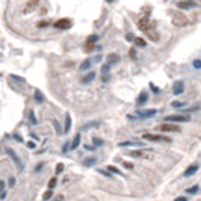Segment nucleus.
<instances>
[{
  "label": "nucleus",
  "instance_id": "obj_30",
  "mask_svg": "<svg viewBox=\"0 0 201 201\" xmlns=\"http://www.w3.org/2000/svg\"><path fill=\"white\" fill-rule=\"evenodd\" d=\"M124 168H126V169H133V164H130V162H124Z\"/></svg>",
  "mask_w": 201,
  "mask_h": 201
},
{
  "label": "nucleus",
  "instance_id": "obj_12",
  "mask_svg": "<svg viewBox=\"0 0 201 201\" xmlns=\"http://www.w3.org/2000/svg\"><path fill=\"white\" fill-rule=\"evenodd\" d=\"M79 144H80V133H77V135H76V136H74V139H73V142H71V148H73V150H76V148H77V147H79Z\"/></svg>",
  "mask_w": 201,
  "mask_h": 201
},
{
  "label": "nucleus",
  "instance_id": "obj_25",
  "mask_svg": "<svg viewBox=\"0 0 201 201\" xmlns=\"http://www.w3.org/2000/svg\"><path fill=\"white\" fill-rule=\"evenodd\" d=\"M197 191H198V186H192V187H189L186 192H187V194H195Z\"/></svg>",
  "mask_w": 201,
  "mask_h": 201
},
{
  "label": "nucleus",
  "instance_id": "obj_36",
  "mask_svg": "<svg viewBox=\"0 0 201 201\" xmlns=\"http://www.w3.org/2000/svg\"><path fill=\"white\" fill-rule=\"evenodd\" d=\"M151 89H153V92H156V94H159V92H160V89H159V88H156L154 85H151Z\"/></svg>",
  "mask_w": 201,
  "mask_h": 201
},
{
  "label": "nucleus",
  "instance_id": "obj_13",
  "mask_svg": "<svg viewBox=\"0 0 201 201\" xmlns=\"http://www.w3.org/2000/svg\"><path fill=\"white\" fill-rule=\"evenodd\" d=\"M70 127H71V116L67 113V116H65V128H64V132L68 133V132H70Z\"/></svg>",
  "mask_w": 201,
  "mask_h": 201
},
{
  "label": "nucleus",
  "instance_id": "obj_16",
  "mask_svg": "<svg viewBox=\"0 0 201 201\" xmlns=\"http://www.w3.org/2000/svg\"><path fill=\"white\" fill-rule=\"evenodd\" d=\"M94 77H95V73H92V71H91V73H88L85 77H83V80H82V82H83V83H89Z\"/></svg>",
  "mask_w": 201,
  "mask_h": 201
},
{
  "label": "nucleus",
  "instance_id": "obj_18",
  "mask_svg": "<svg viewBox=\"0 0 201 201\" xmlns=\"http://www.w3.org/2000/svg\"><path fill=\"white\" fill-rule=\"evenodd\" d=\"M135 42H136L138 47H145V41L142 38H135Z\"/></svg>",
  "mask_w": 201,
  "mask_h": 201
},
{
  "label": "nucleus",
  "instance_id": "obj_6",
  "mask_svg": "<svg viewBox=\"0 0 201 201\" xmlns=\"http://www.w3.org/2000/svg\"><path fill=\"white\" fill-rule=\"evenodd\" d=\"M6 153H8V154H9V156L12 157V160L15 162L17 168H18V171H23V164H21V160H20L18 157H17V154H15V153H14V151H12V150H11L9 147H6Z\"/></svg>",
  "mask_w": 201,
  "mask_h": 201
},
{
  "label": "nucleus",
  "instance_id": "obj_3",
  "mask_svg": "<svg viewBox=\"0 0 201 201\" xmlns=\"http://www.w3.org/2000/svg\"><path fill=\"white\" fill-rule=\"evenodd\" d=\"M153 26H154V24H153V23H148V20H147V18H142V20H139V21H138V27H139L142 32H147V34H148V32H151Z\"/></svg>",
  "mask_w": 201,
  "mask_h": 201
},
{
  "label": "nucleus",
  "instance_id": "obj_29",
  "mask_svg": "<svg viewBox=\"0 0 201 201\" xmlns=\"http://www.w3.org/2000/svg\"><path fill=\"white\" fill-rule=\"evenodd\" d=\"M108 169H109L110 172H115V174H120V171H118V169H116L115 166H112V165H110V166H108Z\"/></svg>",
  "mask_w": 201,
  "mask_h": 201
},
{
  "label": "nucleus",
  "instance_id": "obj_11",
  "mask_svg": "<svg viewBox=\"0 0 201 201\" xmlns=\"http://www.w3.org/2000/svg\"><path fill=\"white\" fill-rule=\"evenodd\" d=\"M183 89H184V86H183L182 82H175V85H174V94L179 95V94L183 92Z\"/></svg>",
  "mask_w": 201,
  "mask_h": 201
},
{
  "label": "nucleus",
  "instance_id": "obj_23",
  "mask_svg": "<svg viewBox=\"0 0 201 201\" xmlns=\"http://www.w3.org/2000/svg\"><path fill=\"white\" fill-rule=\"evenodd\" d=\"M147 35H148V37L151 38L153 41H157V39H159V35H157V34H154V32H148Z\"/></svg>",
  "mask_w": 201,
  "mask_h": 201
},
{
  "label": "nucleus",
  "instance_id": "obj_31",
  "mask_svg": "<svg viewBox=\"0 0 201 201\" xmlns=\"http://www.w3.org/2000/svg\"><path fill=\"white\" fill-rule=\"evenodd\" d=\"M108 70H109V64H106V65H103V67H101V73H108Z\"/></svg>",
  "mask_w": 201,
  "mask_h": 201
},
{
  "label": "nucleus",
  "instance_id": "obj_8",
  "mask_svg": "<svg viewBox=\"0 0 201 201\" xmlns=\"http://www.w3.org/2000/svg\"><path fill=\"white\" fill-rule=\"evenodd\" d=\"M197 169H198V165H197V164L191 165V166H189V168L184 171V174H183V175H184V177H189V175H192V174H194Z\"/></svg>",
  "mask_w": 201,
  "mask_h": 201
},
{
  "label": "nucleus",
  "instance_id": "obj_10",
  "mask_svg": "<svg viewBox=\"0 0 201 201\" xmlns=\"http://www.w3.org/2000/svg\"><path fill=\"white\" fill-rule=\"evenodd\" d=\"M156 113V110L154 109H151V110H147V112H139L138 113V116L136 118H147V116H153Z\"/></svg>",
  "mask_w": 201,
  "mask_h": 201
},
{
  "label": "nucleus",
  "instance_id": "obj_28",
  "mask_svg": "<svg viewBox=\"0 0 201 201\" xmlns=\"http://www.w3.org/2000/svg\"><path fill=\"white\" fill-rule=\"evenodd\" d=\"M55 186H56V179H52V180H50V183H49V189L52 191Z\"/></svg>",
  "mask_w": 201,
  "mask_h": 201
},
{
  "label": "nucleus",
  "instance_id": "obj_33",
  "mask_svg": "<svg viewBox=\"0 0 201 201\" xmlns=\"http://www.w3.org/2000/svg\"><path fill=\"white\" fill-rule=\"evenodd\" d=\"M62 169H64V165H62V164H57V165H56V172H61Z\"/></svg>",
  "mask_w": 201,
  "mask_h": 201
},
{
  "label": "nucleus",
  "instance_id": "obj_7",
  "mask_svg": "<svg viewBox=\"0 0 201 201\" xmlns=\"http://www.w3.org/2000/svg\"><path fill=\"white\" fill-rule=\"evenodd\" d=\"M174 23H175L177 26H186L187 20L184 18V15H177V14H175V17H174Z\"/></svg>",
  "mask_w": 201,
  "mask_h": 201
},
{
  "label": "nucleus",
  "instance_id": "obj_15",
  "mask_svg": "<svg viewBox=\"0 0 201 201\" xmlns=\"http://www.w3.org/2000/svg\"><path fill=\"white\" fill-rule=\"evenodd\" d=\"M94 49H95V44H94V42H88V41H86V44H85L83 50H85L86 53H89V52H92Z\"/></svg>",
  "mask_w": 201,
  "mask_h": 201
},
{
  "label": "nucleus",
  "instance_id": "obj_39",
  "mask_svg": "<svg viewBox=\"0 0 201 201\" xmlns=\"http://www.w3.org/2000/svg\"><path fill=\"white\" fill-rule=\"evenodd\" d=\"M174 201H186V197H179V198H175Z\"/></svg>",
  "mask_w": 201,
  "mask_h": 201
},
{
  "label": "nucleus",
  "instance_id": "obj_35",
  "mask_svg": "<svg viewBox=\"0 0 201 201\" xmlns=\"http://www.w3.org/2000/svg\"><path fill=\"white\" fill-rule=\"evenodd\" d=\"M53 126H55V127H56V130H57V133L61 135V127H59V124H57V121H55V120H53Z\"/></svg>",
  "mask_w": 201,
  "mask_h": 201
},
{
  "label": "nucleus",
  "instance_id": "obj_24",
  "mask_svg": "<svg viewBox=\"0 0 201 201\" xmlns=\"http://www.w3.org/2000/svg\"><path fill=\"white\" fill-rule=\"evenodd\" d=\"M184 103L183 101H172V108H183Z\"/></svg>",
  "mask_w": 201,
  "mask_h": 201
},
{
  "label": "nucleus",
  "instance_id": "obj_40",
  "mask_svg": "<svg viewBox=\"0 0 201 201\" xmlns=\"http://www.w3.org/2000/svg\"><path fill=\"white\" fill-rule=\"evenodd\" d=\"M47 24H49V23H45V21H42V23L39 24V27H44V26H47Z\"/></svg>",
  "mask_w": 201,
  "mask_h": 201
},
{
  "label": "nucleus",
  "instance_id": "obj_19",
  "mask_svg": "<svg viewBox=\"0 0 201 201\" xmlns=\"http://www.w3.org/2000/svg\"><path fill=\"white\" fill-rule=\"evenodd\" d=\"M130 156H132V157H141V156H144V153H142L141 150H135V151L130 153Z\"/></svg>",
  "mask_w": 201,
  "mask_h": 201
},
{
  "label": "nucleus",
  "instance_id": "obj_20",
  "mask_svg": "<svg viewBox=\"0 0 201 201\" xmlns=\"http://www.w3.org/2000/svg\"><path fill=\"white\" fill-rule=\"evenodd\" d=\"M95 160H97L95 157H89V159H86V160H85L83 164H85V166H91V165L95 164Z\"/></svg>",
  "mask_w": 201,
  "mask_h": 201
},
{
  "label": "nucleus",
  "instance_id": "obj_5",
  "mask_svg": "<svg viewBox=\"0 0 201 201\" xmlns=\"http://www.w3.org/2000/svg\"><path fill=\"white\" fill-rule=\"evenodd\" d=\"M165 121H175V123H183V121H189V116L186 115H169L165 118Z\"/></svg>",
  "mask_w": 201,
  "mask_h": 201
},
{
  "label": "nucleus",
  "instance_id": "obj_17",
  "mask_svg": "<svg viewBox=\"0 0 201 201\" xmlns=\"http://www.w3.org/2000/svg\"><path fill=\"white\" fill-rule=\"evenodd\" d=\"M91 67V61L89 59H86L85 62H82V65H80V70H88Z\"/></svg>",
  "mask_w": 201,
  "mask_h": 201
},
{
  "label": "nucleus",
  "instance_id": "obj_2",
  "mask_svg": "<svg viewBox=\"0 0 201 201\" xmlns=\"http://www.w3.org/2000/svg\"><path fill=\"white\" fill-rule=\"evenodd\" d=\"M144 139L145 141H151V142H169V138L162 136V135H153V133L144 135Z\"/></svg>",
  "mask_w": 201,
  "mask_h": 201
},
{
  "label": "nucleus",
  "instance_id": "obj_37",
  "mask_svg": "<svg viewBox=\"0 0 201 201\" xmlns=\"http://www.w3.org/2000/svg\"><path fill=\"white\" fill-rule=\"evenodd\" d=\"M14 184H15V179L11 177V179H9V186H14Z\"/></svg>",
  "mask_w": 201,
  "mask_h": 201
},
{
  "label": "nucleus",
  "instance_id": "obj_34",
  "mask_svg": "<svg viewBox=\"0 0 201 201\" xmlns=\"http://www.w3.org/2000/svg\"><path fill=\"white\" fill-rule=\"evenodd\" d=\"M194 67L195 68H201V61L198 59V61H194Z\"/></svg>",
  "mask_w": 201,
  "mask_h": 201
},
{
  "label": "nucleus",
  "instance_id": "obj_27",
  "mask_svg": "<svg viewBox=\"0 0 201 201\" xmlns=\"http://www.w3.org/2000/svg\"><path fill=\"white\" fill-rule=\"evenodd\" d=\"M29 118H30V123H32V124H37V120H35L34 112H29Z\"/></svg>",
  "mask_w": 201,
  "mask_h": 201
},
{
  "label": "nucleus",
  "instance_id": "obj_21",
  "mask_svg": "<svg viewBox=\"0 0 201 201\" xmlns=\"http://www.w3.org/2000/svg\"><path fill=\"white\" fill-rule=\"evenodd\" d=\"M35 98H37L38 103H42V101H44V97H42V94H41L39 91L35 92Z\"/></svg>",
  "mask_w": 201,
  "mask_h": 201
},
{
  "label": "nucleus",
  "instance_id": "obj_9",
  "mask_svg": "<svg viewBox=\"0 0 201 201\" xmlns=\"http://www.w3.org/2000/svg\"><path fill=\"white\" fill-rule=\"evenodd\" d=\"M177 6H179V8H182V9H187V8H194V6H195V3H194V2H179V3H177Z\"/></svg>",
  "mask_w": 201,
  "mask_h": 201
},
{
  "label": "nucleus",
  "instance_id": "obj_26",
  "mask_svg": "<svg viewBox=\"0 0 201 201\" xmlns=\"http://www.w3.org/2000/svg\"><path fill=\"white\" fill-rule=\"evenodd\" d=\"M52 195H53V194H52V191L49 189V191H47V192L44 194V197H42V200H49V198H52Z\"/></svg>",
  "mask_w": 201,
  "mask_h": 201
},
{
  "label": "nucleus",
  "instance_id": "obj_4",
  "mask_svg": "<svg viewBox=\"0 0 201 201\" xmlns=\"http://www.w3.org/2000/svg\"><path fill=\"white\" fill-rule=\"evenodd\" d=\"M71 24H73V21L70 18H62V20H57L55 23V27H57V29H70L71 27Z\"/></svg>",
  "mask_w": 201,
  "mask_h": 201
},
{
  "label": "nucleus",
  "instance_id": "obj_38",
  "mask_svg": "<svg viewBox=\"0 0 201 201\" xmlns=\"http://www.w3.org/2000/svg\"><path fill=\"white\" fill-rule=\"evenodd\" d=\"M94 144H95V145H100V144H101V139H97V138H94Z\"/></svg>",
  "mask_w": 201,
  "mask_h": 201
},
{
  "label": "nucleus",
  "instance_id": "obj_14",
  "mask_svg": "<svg viewBox=\"0 0 201 201\" xmlns=\"http://www.w3.org/2000/svg\"><path fill=\"white\" fill-rule=\"evenodd\" d=\"M147 100H148V94H147V92H141V95H139V98H138V104H139V106L144 104Z\"/></svg>",
  "mask_w": 201,
  "mask_h": 201
},
{
  "label": "nucleus",
  "instance_id": "obj_32",
  "mask_svg": "<svg viewBox=\"0 0 201 201\" xmlns=\"http://www.w3.org/2000/svg\"><path fill=\"white\" fill-rule=\"evenodd\" d=\"M121 147H127V145H139V142H135V144H132V142H123V144H120Z\"/></svg>",
  "mask_w": 201,
  "mask_h": 201
},
{
  "label": "nucleus",
  "instance_id": "obj_1",
  "mask_svg": "<svg viewBox=\"0 0 201 201\" xmlns=\"http://www.w3.org/2000/svg\"><path fill=\"white\" fill-rule=\"evenodd\" d=\"M157 132H169V133H177L180 132V127L177 124H171V123H166V124H160L156 127Z\"/></svg>",
  "mask_w": 201,
  "mask_h": 201
},
{
  "label": "nucleus",
  "instance_id": "obj_22",
  "mask_svg": "<svg viewBox=\"0 0 201 201\" xmlns=\"http://www.w3.org/2000/svg\"><path fill=\"white\" fill-rule=\"evenodd\" d=\"M108 61H109V64H115L118 61V55H109Z\"/></svg>",
  "mask_w": 201,
  "mask_h": 201
}]
</instances>
